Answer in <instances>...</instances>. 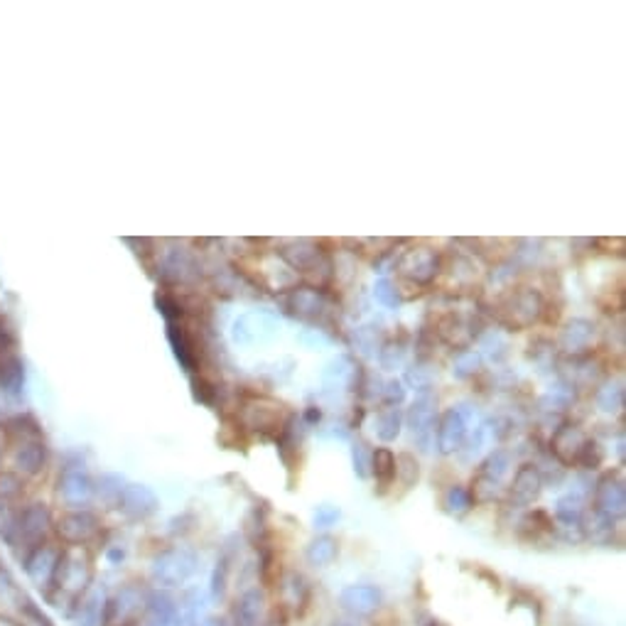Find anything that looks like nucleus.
<instances>
[{"mask_svg": "<svg viewBox=\"0 0 626 626\" xmlns=\"http://www.w3.org/2000/svg\"><path fill=\"white\" fill-rule=\"evenodd\" d=\"M167 340H170V347H173L174 357L182 364L184 371L192 376L197 374L200 351H197L194 337H192L190 330L184 327L182 320H180V322H167Z\"/></svg>", "mask_w": 626, "mask_h": 626, "instance_id": "393cba45", "label": "nucleus"}, {"mask_svg": "<svg viewBox=\"0 0 626 626\" xmlns=\"http://www.w3.org/2000/svg\"><path fill=\"white\" fill-rule=\"evenodd\" d=\"M3 433H5V440L8 444L13 443H23V440H44V433L40 423L35 417L27 416V413H20V416H13L3 425Z\"/></svg>", "mask_w": 626, "mask_h": 626, "instance_id": "c85d7f7f", "label": "nucleus"}, {"mask_svg": "<svg viewBox=\"0 0 626 626\" xmlns=\"http://www.w3.org/2000/svg\"><path fill=\"white\" fill-rule=\"evenodd\" d=\"M602 460H604V453H602V447L597 440H587V444H584L583 454H580V462H577V467H583V470H597L602 464Z\"/></svg>", "mask_w": 626, "mask_h": 626, "instance_id": "864d4df0", "label": "nucleus"}, {"mask_svg": "<svg viewBox=\"0 0 626 626\" xmlns=\"http://www.w3.org/2000/svg\"><path fill=\"white\" fill-rule=\"evenodd\" d=\"M472 501L474 504H487V501H494L496 496L501 494V481H496V479L487 477V474H481L479 472L477 477H474V481H472Z\"/></svg>", "mask_w": 626, "mask_h": 626, "instance_id": "79ce46f5", "label": "nucleus"}, {"mask_svg": "<svg viewBox=\"0 0 626 626\" xmlns=\"http://www.w3.org/2000/svg\"><path fill=\"white\" fill-rule=\"evenodd\" d=\"M280 332L278 320L266 310H256V313L241 314L231 327V340L238 347H256V344H266V341L276 340Z\"/></svg>", "mask_w": 626, "mask_h": 626, "instance_id": "9d476101", "label": "nucleus"}, {"mask_svg": "<svg viewBox=\"0 0 626 626\" xmlns=\"http://www.w3.org/2000/svg\"><path fill=\"white\" fill-rule=\"evenodd\" d=\"M140 626H182V614L177 602L167 592H153L148 594Z\"/></svg>", "mask_w": 626, "mask_h": 626, "instance_id": "4be33fe9", "label": "nucleus"}, {"mask_svg": "<svg viewBox=\"0 0 626 626\" xmlns=\"http://www.w3.org/2000/svg\"><path fill=\"white\" fill-rule=\"evenodd\" d=\"M25 597L27 594L20 590V584L15 583V577H13L5 567L0 565V609H3L0 614H10L13 609L18 612Z\"/></svg>", "mask_w": 626, "mask_h": 626, "instance_id": "473e14b6", "label": "nucleus"}, {"mask_svg": "<svg viewBox=\"0 0 626 626\" xmlns=\"http://www.w3.org/2000/svg\"><path fill=\"white\" fill-rule=\"evenodd\" d=\"M479 369H481V354L474 349H462L454 354L453 374L457 378H472L474 374H479Z\"/></svg>", "mask_w": 626, "mask_h": 626, "instance_id": "37998d69", "label": "nucleus"}, {"mask_svg": "<svg viewBox=\"0 0 626 626\" xmlns=\"http://www.w3.org/2000/svg\"><path fill=\"white\" fill-rule=\"evenodd\" d=\"M594 403H597V408L602 413H609V416L619 413V410L624 408V381L621 378H612L604 386H600L597 393H594Z\"/></svg>", "mask_w": 626, "mask_h": 626, "instance_id": "2f4dec72", "label": "nucleus"}, {"mask_svg": "<svg viewBox=\"0 0 626 626\" xmlns=\"http://www.w3.org/2000/svg\"><path fill=\"white\" fill-rule=\"evenodd\" d=\"M54 531L60 536L64 546H87L101 531V521L94 511L79 509V511H67L60 521L54 523Z\"/></svg>", "mask_w": 626, "mask_h": 626, "instance_id": "4468645a", "label": "nucleus"}, {"mask_svg": "<svg viewBox=\"0 0 626 626\" xmlns=\"http://www.w3.org/2000/svg\"><path fill=\"white\" fill-rule=\"evenodd\" d=\"M477 280V266L470 256L464 253H454L453 266H450V283L457 287H470Z\"/></svg>", "mask_w": 626, "mask_h": 626, "instance_id": "4c0bfd02", "label": "nucleus"}, {"mask_svg": "<svg viewBox=\"0 0 626 626\" xmlns=\"http://www.w3.org/2000/svg\"><path fill=\"white\" fill-rule=\"evenodd\" d=\"M479 425V410L477 406L470 403H460L447 408L437 420V450L443 454H453L464 447L470 430Z\"/></svg>", "mask_w": 626, "mask_h": 626, "instance_id": "39448f33", "label": "nucleus"}, {"mask_svg": "<svg viewBox=\"0 0 626 626\" xmlns=\"http://www.w3.org/2000/svg\"><path fill=\"white\" fill-rule=\"evenodd\" d=\"M398 276L406 283L416 287H425L430 283H435V278L443 270V258L435 248L430 246H413L408 251L400 253L398 263H396Z\"/></svg>", "mask_w": 626, "mask_h": 626, "instance_id": "423d86ee", "label": "nucleus"}, {"mask_svg": "<svg viewBox=\"0 0 626 626\" xmlns=\"http://www.w3.org/2000/svg\"><path fill=\"white\" fill-rule=\"evenodd\" d=\"M474 506V501H472V494L470 489L462 487V484H453V487L447 489V494H444V509L450 513H454V516H462V513H467Z\"/></svg>", "mask_w": 626, "mask_h": 626, "instance_id": "a18cd8bd", "label": "nucleus"}, {"mask_svg": "<svg viewBox=\"0 0 626 626\" xmlns=\"http://www.w3.org/2000/svg\"><path fill=\"white\" fill-rule=\"evenodd\" d=\"M5 453H8V440H5V433H3V427H0V470H3Z\"/></svg>", "mask_w": 626, "mask_h": 626, "instance_id": "4d7b16f0", "label": "nucleus"}, {"mask_svg": "<svg viewBox=\"0 0 626 626\" xmlns=\"http://www.w3.org/2000/svg\"><path fill=\"white\" fill-rule=\"evenodd\" d=\"M54 531L52 511L50 506L42 504V501H33L27 504L25 509H18V516H15V523L13 528L5 533V543L15 553H30V550L40 548L42 543L50 540V533Z\"/></svg>", "mask_w": 626, "mask_h": 626, "instance_id": "20e7f679", "label": "nucleus"}, {"mask_svg": "<svg viewBox=\"0 0 626 626\" xmlns=\"http://www.w3.org/2000/svg\"><path fill=\"white\" fill-rule=\"evenodd\" d=\"M337 553H340L337 540L332 538V536H320V538H314L313 543H310V548H307V560H310L313 565L324 567V565H330L332 560L337 557Z\"/></svg>", "mask_w": 626, "mask_h": 626, "instance_id": "58836bf2", "label": "nucleus"}, {"mask_svg": "<svg viewBox=\"0 0 626 626\" xmlns=\"http://www.w3.org/2000/svg\"><path fill=\"white\" fill-rule=\"evenodd\" d=\"M396 477H400V481H403V487L406 489H410L416 484L417 477H420V470H417V462L413 454L403 453L396 457Z\"/></svg>", "mask_w": 626, "mask_h": 626, "instance_id": "09e8293b", "label": "nucleus"}, {"mask_svg": "<svg viewBox=\"0 0 626 626\" xmlns=\"http://www.w3.org/2000/svg\"><path fill=\"white\" fill-rule=\"evenodd\" d=\"M474 317L464 314L462 310H447L437 317L435 322V334L440 340L453 349H467L477 337V330H474Z\"/></svg>", "mask_w": 626, "mask_h": 626, "instance_id": "2eb2a0df", "label": "nucleus"}, {"mask_svg": "<svg viewBox=\"0 0 626 626\" xmlns=\"http://www.w3.org/2000/svg\"><path fill=\"white\" fill-rule=\"evenodd\" d=\"M496 320L501 327L511 332L528 330L538 322L546 313V297L540 290L528 285L511 287L506 295H501L494 304Z\"/></svg>", "mask_w": 626, "mask_h": 626, "instance_id": "7ed1b4c3", "label": "nucleus"}, {"mask_svg": "<svg viewBox=\"0 0 626 626\" xmlns=\"http://www.w3.org/2000/svg\"><path fill=\"white\" fill-rule=\"evenodd\" d=\"M157 494L145 484H126L123 489V499H121V509L126 516H131L135 521H143L148 519L153 513L157 511Z\"/></svg>", "mask_w": 626, "mask_h": 626, "instance_id": "a878e982", "label": "nucleus"}, {"mask_svg": "<svg viewBox=\"0 0 626 626\" xmlns=\"http://www.w3.org/2000/svg\"><path fill=\"white\" fill-rule=\"evenodd\" d=\"M408 337L406 334H400L396 340L383 341L381 351H378V361H381L386 371L400 369V366L406 364V359H408Z\"/></svg>", "mask_w": 626, "mask_h": 626, "instance_id": "c9c22d12", "label": "nucleus"}, {"mask_svg": "<svg viewBox=\"0 0 626 626\" xmlns=\"http://www.w3.org/2000/svg\"><path fill=\"white\" fill-rule=\"evenodd\" d=\"M371 447L366 443H354V450H351V454H354V472H357L359 477L366 479L371 477Z\"/></svg>", "mask_w": 626, "mask_h": 626, "instance_id": "3c124183", "label": "nucleus"}, {"mask_svg": "<svg viewBox=\"0 0 626 626\" xmlns=\"http://www.w3.org/2000/svg\"><path fill=\"white\" fill-rule=\"evenodd\" d=\"M200 266L194 261V256L184 248H170L160 261V280L167 287L174 285H190L200 278Z\"/></svg>", "mask_w": 626, "mask_h": 626, "instance_id": "6ab92c4d", "label": "nucleus"}, {"mask_svg": "<svg viewBox=\"0 0 626 626\" xmlns=\"http://www.w3.org/2000/svg\"><path fill=\"white\" fill-rule=\"evenodd\" d=\"M374 297H376V303H381L383 307H398L400 304L398 290H396V285H393L391 280H386V278L376 280Z\"/></svg>", "mask_w": 626, "mask_h": 626, "instance_id": "603ef678", "label": "nucleus"}, {"mask_svg": "<svg viewBox=\"0 0 626 626\" xmlns=\"http://www.w3.org/2000/svg\"><path fill=\"white\" fill-rule=\"evenodd\" d=\"M201 626H221V621H204Z\"/></svg>", "mask_w": 626, "mask_h": 626, "instance_id": "052dcab7", "label": "nucleus"}, {"mask_svg": "<svg viewBox=\"0 0 626 626\" xmlns=\"http://www.w3.org/2000/svg\"><path fill=\"white\" fill-rule=\"evenodd\" d=\"M278 256L287 263V268L295 270L300 276L310 280V285L324 290L334 276V263L330 253L322 251V246L313 238H295L280 246Z\"/></svg>", "mask_w": 626, "mask_h": 626, "instance_id": "f03ea898", "label": "nucleus"}, {"mask_svg": "<svg viewBox=\"0 0 626 626\" xmlns=\"http://www.w3.org/2000/svg\"><path fill=\"white\" fill-rule=\"evenodd\" d=\"M123 489L126 481L118 474H104L98 481H94V499H98L106 509H121Z\"/></svg>", "mask_w": 626, "mask_h": 626, "instance_id": "7c9ffc66", "label": "nucleus"}, {"mask_svg": "<svg viewBox=\"0 0 626 626\" xmlns=\"http://www.w3.org/2000/svg\"><path fill=\"white\" fill-rule=\"evenodd\" d=\"M341 602H344L349 609L359 612V614H369V612L376 609V604H378V592H376L374 587H369V584H354V587L344 590Z\"/></svg>", "mask_w": 626, "mask_h": 626, "instance_id": "72a5a7b5", "label": "nucleus"}, {"mask_svg": "<svg viewBox=\"0 0 626 626\" xmlns=\"http://www.w3.org/2000/svg\"><path fill=\"white\" fill-rule=\"evenodd\" d=\"M25 494V479L18 472L0 470V504H15Z\"/></svg>", "mask_w": 626, "mask_h": 626, "instance_id": "ea45409f", "label": "nucleus"}, {"mask_svg": "<svg viewBox=\"0 0 626 626\" xmlns=\"http://www.w3.org/2000/svg\"><path fill=\"white\" fill-rule=\"evenodd\" d=\"M0 626H25L20 619L10 617V614H0Z\"/></svg>", "mask_w": 626, "mask_h": 626, "instance_id": "13d9d810", "label": "nucleus"}, {"mask_svg": "<svg viewBox=\"0 0 626 626\" xmlns=\"http://www.w3.org/2000/svg\"><path fill=\"white\" fill-rule=\"evenodd\" d=\"M155 304L167 322H180V320L184 317V304L180 303V297L173 295V293H167V290L165 293H157Z\"/></svg>", "mask_w": 626, "mask_h": 626, "instance_id": "de8ad7c7", "label": "nucleus"}, {"mask_svg": "<svg viewBox=\"0 0 626 626\" xmlns=\"http://www.w3.org/2000/svg\"><path fill=\"white\" fill-rule=\"evenodd\" d=\"M61 546H54V543H42L40 548L30 550L25 557H23V565H25V575L30 584H35V590L47 592L52 590L54 575H57V565H60Z\"/></svg>", "mask_w": 626, "mask_h": 626, "instance_id": "ddd939ff", "label": "nucleus"}, {"mask_svg": "<svg viewBox=\"0 0 626 626\" xmlns=\"http://www.w3.org/2000/svg\"><path fill=\"white\" fill-rule=\"evenodd\" d=\"M25 361L15 354V351H5L0 354V391L8 398H18L25 388Z\"/></svg>", "mask_w": 626, "mask_h": 626, "instance_id": "cd10ccee", "label": "nucleus"}, {"mask_svg": "<svg viewBox=\"0 0 626 626\" xmlns=\"http://www.w3.org/2000/svg\"><path fill=\"white\" fill-rule=\"evenodd\" d=\"M361 369L351 357H337L327 364L322 374L324 393H341L349 388H357Z\"/></svg>", "mask_w": 626, "mask_h": 626, "instance_id": "5701e85b", "label": "nucleus"}, {"mask_svg": "<svg viewBox=\"0 0 626 626\" xmlns=\"http://www.w3.org/2000/svg\"><path fill=\"white\" fill-rule=\"evenodd\" d=\"M340 521V509H334V506H317V511H314V526L317 528H330V526H334V523Z\"/></svg>", "mask_w": 626, "mask_h": 626, "instance_id": "5fc2aeb1", "label": "nucleus"}, {"mask_svg": "<svg viewBox=\"0 0 626 626\" xmlns=\"http://www.w3.org/2000/svg\"><path fill=\"white\" fill-rule=\"evenodd\" d=\"M540 491H543V474H540L536 464L526 462V464L519 467L516 477H513L511 501L516 506H528L538 499Z\"/></svg>", "mask_w": 626, "mask_h": 626, "instance_id": "bb28decb", "label": "nucleus"}, {"mask_svg": "<svg viewBox=\"0 0 626 626\" xmlns=\"http://www.w3.org/2000/svg\"><path fill=\"white\" fill-rule=\"evenodd\" d=\"M479 347L484 349V354H487L491 361H501V359L509 354V344H506L504 337L496 330L484 332V334L479 337Z\"/></svg>", "mask_w": 626, "mask_h": 626, "instance_id": "49530a36", "label": "nucleus"}, {"mask_svg": "<svg viewBox=\"0 0 626 626\" xmlns=\"http://www.w3.org/2000/svg\"><path fill=\"white\" fill-rule=\"evenodd\" d=\"M261 612H263V597L258 592H248L244 594V600L238 602L236 607V621L238 626H261Z\"/></svg>", "mask_w": 626, "mask_h": 626, "instance_id": "e433bc0d", "label": "nucleus"}, {"mask_svg": "<svg viewBox=\"0 0 626 626\" xmlns=\"http://www.w3.org/2000/svg\"><path fill=\"white\" fill-rule=\"evenodd\" d=\"M18 614H20V617H23V619H20V621H23V624H25V626H30V624H33V626H54L52 621H50V617L44 614L42 609L37 607L35 602L27 600V597H25V600H23V604H20Z\"/></svg>", "mask_w": 626, "mask_h": 626, "instance_id": "8fccbe9b", "label": "nucleus"}, {"mask_svg": "<svg viewBox=\"0 0 626 626\" xmlns=\"http://www.w3.org/2000/svg\"><path fill=\"white\" fill-rule=\"evenodd\" d=\"M597 340V324L584 317H573L560 332V349L567 357H587Z\"/></svg>", "mask_w": 626, "mask_h": 626, "instance_id": "412c9836", "label": "nucleus"}, {"mask_svg": "<svg viewBox=\"0 0 626 626\" xmlns=\"http://www.w3.org/2000/svg\"><path fill=\"white\" fill-rule=\"evenodd\" d=\"M624 506V479H621L619 472H609L600 479V484L594 489V513H600L602 519H607V521H614V519H621Z\"/></svg>", "mask_w": 626, "mask_h": 626, "instance_id": "f3484780", "label": "nucleus"}, {"mask_svg": "<svg viewBox=\"0 0 626 626\" xmlns=\"http://www.w3.org/2000/svg\"><path fill=\"white\" fill-rule=\"evenodd\" d=\"M287 310L293 317H300L304 322L327 324L332 317V303L324 290L313 285H300L290 290L287 295Z\"/></svg>", "mask_w": 626, "mask_h": 626, "instance_id": "1a4fd4ad", "label": "nucleus"}, {"mask_svg": "<svg viewBox=\"0 0 626 626\" xmlns=\"http://www.w3.org/2000/svg\"><path fill=\"white\" fill-rule=\"evenodd\" d=\"M106 612H108V597L98 584H91L71 609L79 626H104Z\"/></svg>", "mask_w": 626, "mask_h": 626, "instance_id": "b1692460", "label": "nucleus"}, {"mask_svg": "<svg viewBox=\"0 0 626 626\" xmlns=\"http://www.w3.org/2000/svg\"><path fill=\"white\" fill-rule=\"evenodd\" d=\"M57 494L70 511L87 509L94 501V479L89 477V472L84 470L81 462L67 464L61 470L60 479H57Z\"/></svg>", "mask_w": 626, "mask_h": 626, "instance_id": "6e6552de", "label": "nucleus"}, {"mask_svg": "<svg viewBox=\"0 0 626 626\" xmlns=\"http://www.w3.org/2000/svg\"><path fill=\"white\" fill-rule=\"evenodd\" d=\"M91 584H94V563H91L87 546H64L52 590L47 592L50 602L57 609H61V602H64L71 612Z\"/></svg>", "mask_w": 626, "mask_h": 626, "instance_id": "f257e3e1", "label": "nucleus"}, {"mask_svg": "<svg viewBox=\"0 0 626 626\" xmlns=\"http://www.w3.org/2000/svg\"><path fill=\"white\" fill-rule=\"evenodd\" d=\"M241 423L251 433L280 437L287 423V416H283V406L278 400L268 398V396H251L241 406Z\"/></svg>", "mask_w": 626, "mask_h": 626, "instance_id": "0eeeda50", "label": "nucleus"}, {"mask_svg": "<svg viewBox=\"0 0 626 626\" xmlns=\"http://www.w3.org/2000/svg\"><path fill=\"white\" fill-rule=\"evenodd\" d=\"M148 594L140 590L138 584H126L114 600H108V612H106V624L111 626H128L135 619L143 617Z\"/></svg>", "mask_w": 626, "mask_h": 626, "instance_id": "dca6fc26", "label": "nucleus"}, {"mask_svg": "<svg viewBox=\"0 0 626 626\" xmlns=\"http://www.w3.org/2000/svg\"><path fill=\"white\" fill-rule=\"evenodd\" d=\"M10 462H13V472H18L20 477H37L40 472L47 467V444L44 440H23V443L10 444Z\"/></svg>", "mask_w": 626, "mask_h": 626, "instance_id": "aec40b11", "label": "nucleus"}, {"mask_svg": "<svg viewBox=\"0 0 626 626\" xmlns=\"http://www.w3.org/2000/svg\"><path fill=\"white\" fill-rule=\"evenodd\" d=\"M437 425V398L433 391H423L413 400L408 410V427L413 443L427 453L433 447V437H435Z\"/></svg>", "mask_w": 626, "mask_h": 626, "instance_id": "9b49d317", "label": "nucleus"}, {"mask_svg": "<svg viewBox=\"0 0 626 626\" xmlns=\"http://www.w3.org/2000/svg\"><path fill=\"white\" fill-rule=\"evenodd\" d=\"M354 344H357V349L364 357H376L383 347L381 327H376V324L359 327V330L354 332Z\"/></svg>", "mask_w": 626, "mask_h": 626, "instance_id": "a19ab883", "label": "nucleus"}, {"mask_svg": "<svg viewBox=\"0 0 626 626\" xmlns=\"http://www.w3.org/2000/svg\"><path fill=\"white\" fill-rule=\"evenodd\" d=\"M197 567V556L192 550L173 548L160 553L153 563V580L163 587H177L187 583Z\"/></svg>", "mask_w": 626, "mask_h": 626, "instance_id": "f8f14e48", "label": "nucleus"}, {"mask_svg": "<svg viewBox=\"0 0 626 626\" xmlns=\"http://www.w3.org/2000/svg\"><path fill=\"white\" fill-rule=\"evenodd\" d=\"M304 417H307L310 423H320V410L314 408V406H310V410L304 413Z\"/></svg>", "mask_w": 626, "mask_h": 626, "instance_id": "bf43d9fd", "label": "nucleus"}, {"mask_svg": "<svg viewBox=\"0 0 626 626\" xmlns=\"http://www.w3.org/2000/svg\"><path fill=\"white\" fill-rule=\"evenodd\" d=\"M383 400H386V406H400V403L406 400V388H403V383L400 381L386 383V388H383Z\"/></svg>", "mask_w": 626, "mask_h": 626, "instance_id": "6e6d98bb", "label": "nucleus"}, {"mask_svg": "<svg viewBox=\"0 0 626 626\" xmlns=\"http://www.w3.org/2000/svg\"><path fill=\"white\" fill-rule=\"evenodd\" d=\"M509 470H511V453H506V450H494L487 460L481 462V467H479L481 474H487V477L496 479V481H501L509 474Z\"/></svg>", "mask_w": 626, "mask_h": 626, "instance_id": "c03bdc74", "label": "nucleus"}, {"mask_svg": "<svg viewBox=\"0 0 626 626\" xmlns=\"http://www.w3.org/2000/svg\"><path fill=\"white\" fill-rule=\"evenodd\" d=\"M371 474L378 484V491H388L396 481V454L388 447H376L371 453Z\"/></svg>", "mask_w": 626, "mask_h": 626, "instance_id": "c756f323", "label": "nucleus"}, {"mask_svg": "<svg viewBox=\"0 0 626 626\" xmlns=\"http://www.w3.org/2000/svg\"><path fill=\"white\" fill-rule=\"evenodd\" d=\"M400 425H403V413L398 406H383L376 416V435L383 443H393L400 435Z\"/></svg>", "mask_w": 626, "mask_h": 626, "instance_id": "f704fd0d", "label": "nucleus"}, {"mask_svg": "<svg viewBox=\"0 0 626 626\" xmlns=\"http://www.w3.org/2000/svg\"><path fill=\"white\" fill-rule=\"evenodd\" d=\"M590 435L584 433L577 423H563L557 427L553 437H550V453L556 454V460L565 467H577L580 454H583L584 444Z\"/></svg>", "mask_w": 626, "mask_h": 626, "instance_id": "a211bd4d", "label": "nucleus"}]
</instances>
